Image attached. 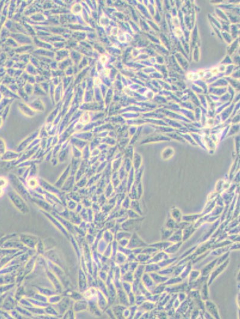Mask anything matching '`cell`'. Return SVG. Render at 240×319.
I'll return each mask as SVG.
<instances>
[{"mask_svg": "<svg viewBox=\"0 0 240 319\" xmlns=\"http://www.w3.org/2000/svg\"><path fill=\"white\" fill-rule=\"evenodd\" d=\"M8 180L4 177H0V189H2L6 188L8 185Z\"/></svg>", "mask_w": 240, "mask_h": 319, "instance_id": "cell-16", "label": "cell"}, {"mask_svg": "<svg viewBox=\"0 0 240 319\" xmlns=\"http://www.w3.org/2000/svg\"><path fill=\"white\" fill-rule=\"evenodd\" d=\"M91 150L89 144L82 150V160H89L90 158Z\"/></svg>", "mask_w": 240, "mask_h": 319, "instance_id": "cell-12", "label": "cell"}, {"mask_svg": "<svg viewBox=\"0 0 240 319\" xmlns=\"http://www.w3.org/2000/svg\"><path fill=\"white\" fill-rule=\"evenodd\" d=\"M70 151H71V154L72 155V158L82 159V151L80 150V149H78L76 147L71 145L70 146Z\"/></svg>", "mask_w": 240, "mask_h": 319, "instance_id": "cell-11", "label": "cell"}, {"mask_svg": "<svg viewBox=\"0 0 240 319\" xmlns=\"http://www.w3.org/2000/svg\"><path fill=\"white\" fill-rule=\"evenodd\" d=\"M7 146L4 140L0 138V156L1 157L7 152Z\"/></svg>", "mask_w": 240, "mask_h": 319, "instance_id": "cell-13", "label": "cell"}, {"mask_svg": "<svg viewBox=\"0 0 240 319\" xmlns=\"http://www.w3.org/2000/svg\"><path fill=\"white\" fill-rule=\"evenodd\" d=\"M36 137V135L33 134L31 135L29 137L26 138L23 142H21L20 144L17 147L16 151L19 153H22L28 147V146L31 144V142L35 140Z\"/></svg>", "mask_w": 240, "mask_h": 319, "instance_id": "cell-4", "label": "cell"}, {"mask_svg": "<svg viewBox=\"0 0 240 319\" xmlns=\"http://www.w3.org/2000/svg\"><path fill=\"white\" fill-rule=\"evenodd\" d=\"M68 149L69 147L65 149H60L57 154V159L59 162H64L67 161L68 154Z\"/></svg>", "mask_w": 240, "mask_h": 319, "instance_id": "cell-8", "label": "cell"}, {"mask_svg": "<svg viewBox=\"0 0 240 319\" xmlns=\"http://www.w3.org/2000/svg\"><path fill=\"white\" fill-rule=\"evenodd\" d=\"M75 178L74 176H70L68 179L66 180V181L64 183L63 186H62L61 189L64 191H69L73 188L74 184L75 183Z\"/></svg>", "mask_w": 240, "mask_h": 319, "instance_id": "cell-6", "label": "cell"}, {"mask_svg": "<svg viewBox=\"0 0 240 319\" xmlns=\"http://www.w3.org/2000/svg\"><path fill=\"white\" fill-rule=\"evenodd\" d=\"M26 183L28 185V186L30 189H36L40 185L38 179L35 177L28 178L26 180Z\"/></svg>", "mask_w": 240, "mask_h": 319, "instance_id": "cell-9", "label": "cell"}, {"mask_svg": "<svg viewBox=\"0 0 240 319\" xmlns=\"http://www.w3.org/2000/svg\"><path fill=\"white\" fill-rule=\"evenodd\" d=\"M70 176V164L67 166V168L65 169L63 172L62 173L60 176L58 178L56 183H55V186L57 188L61 189L62 186L64 184V183L66 181V180L68 179V178Z\"/></svg>", "mask_w": 240, "mask_h": 319, "instance_id": "cell-3", "label": "cell"}, {"mask_svg": "<svg viewBox=\"0 0 240 319\" xmlns=\"http://www.w3.org/2000/svg\"><path fill=\"white\" fill-rule=\"evenodd\" d=\"M87 178H88L86 175L82 177L79 180H78L77 181V185L78 187H80V188H82L84 186L87 185V181H88V179Z\"/></svg>", "mask_w": 240, "mask_h": 319, "instance_id": "cell-14", "label": "cell"}, {"mask_svg": "<svg viewBox=\"0 0 240 319\" xmlns=\"http://www.w3.org/2000/svg\"><path fill=\"white\" fill-rule=\"evenodd\" d=\"M174 152V150L173 149H169V148H167L166 150H164V151L163 152V154H162V156L163 158L166 155V154H170V156H173V154Z\"/></svg>", "mask_w": 240, "mask_h": 319, "instance_id": "cell-17", "label": "cell"}, {"mask_svg": "<svg viewBox=\"0 0 240 319\" xmlns=\"http://www.w3.org/2000/svg\"><path fill=\"white\" fill-rule=\"evenodd\" d=\"M9 178L12 182V185L16 189L17 193L21 196H22L26 200L31 198L29 192L25 188L21 180L19 179V178L13 174H10V175H9Z\"/></svg>", "mask_w": 240, "mask_h": 319, "instance_id": "cell-2", "label": "cell"}, {"mask_svg": "<svg viewBox=\"0 0 240 319\" xmlns=\"http://www.w3.org/2000/svg\"><path fill=\"white\" fill-rule=\"evenodd\" d=\"M71 143H72V146L76 147L77 148H78L81 151L86 146L88 145L87 142L82 141L80 139H75L74 140L71 142Z\"/></svg>", "mask_w": 240, "mask_h": 319, "instance_id": "cell-10", "label": "cell"}, {"mask_svg": "<svg viewBox=\"0 0 240 319\" xmlns=\"http://www.w3.org/2000/svg\"><path fill=\"white\" fill-rule=\"evenodd\" d=\"M81 162V159H77L72 158L71 163L70 164V175L71 176H75L76 172L77 171L78 168L80 165Z\"/></svg>", "mask_w": 240, "mask_h": 319, "instance_id": "cell-7", "label": "cell"}, {"mask_svg": "<svg viewBox=\"0 0 240 319\" xmlns=\"http://www.w3.org/2000/svg\"><path fill=\"white\" fill-rule=\"evenodd\" d=\"M21 154H22V153H19L16 151L7 150V152L1 156V159L2 161H17L20 158Z\"/></svg>", "mask_w": 240, "mask_h": 319, "instance_id": "cell-5", "label": "cell"}, {"mask_svg": "<svg viewBox=\"0 0 240 319\" xmlns=\"http://www.w3.org/2000/svg\"><path fill=\"white\" fill-rule=\"evenodd\" d=\"M121 159H118L115 160L114 161L112 162V169H113L114 171H115L116 170H117L120 167V165L121 164Z\"/></svg>", "mask_w": 240, "mask_h": 319, "instance_id": "cell-15", "label": "cell"}, {"mask_svg": "<svg viewBox=\"0 0 240 319\" xmlns=\"http://www.w3.org/2000/svg\"><path fill=\"white\" fill-rule=\"evenodd\" d=\"M8 195L14 205L21 213L25 214L29 212V210L27 204L23 200V198L19 193L15 191H10L9 192Z\"/></svg>", "mask_w": 240, "mask_h": 319, "instance_id": "cell-1", "label": "cell"}]
</instances>
